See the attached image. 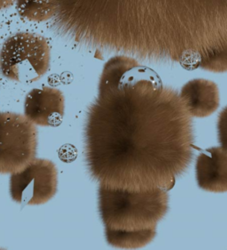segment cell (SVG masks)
Instances as JSON below:
<instances>
[{
    "label": "cell",
    "instance_id": "obj_1",
    "mask_svg": "<svg viewBox=\"0 0 227 250\" xmlns=\"http://www.w3.org/2000/svg\"><path fill=\"white\" fill-rule=\"evenodd\" d=\"M193 122L178 94L127 56L106 63L85 125V158L101 185L172 189L193 159Z\"/></svg>",
    "mask_w": 227,
    "mask_h": 250
},
{
    "label": "cell",
    "instance_id": "obj_2",
    "mask_svg": "<svg viewBox=\"0 0 227 250\" xmlns=\"http://www.w3.org/2000/svg\"><path fill=\"white\" fill-rule=\"evenodd\" d=\"M167 190H132L99 185V208L109 244L140 249L153 240L168 210Z\"/></svg>",
    "mask_w": 227,
    "mask_h": 250
},
{
    "label": "cell",
    "instance_id": "obj_3",
    "mask_svg": "<svg viewBox=\"0 0 227 250\" xmlns=\"http://www.w3.org/2000/svg\"><path fill=\"white\" fill-rule=\"evenodd\" d=\"M50 47L43 36L19 32L5 40L0 50V71L8 80L33 83L49 69Z\"/></svg>",
    "mask_w": 227,
    "mask_h": 250
},
{
    "label": "cell",
    "instance_id": "obj_4",
    "mask_svg": "<svg viewBox=\"0 0 227 250\" xmlns=\"http://www.w3.org/2000/svg\"><path fill=\"white\" fill-rule=\"evenodd\" d=\"M37 129L26 116L0 112V174L21 170L34 160Z\"/></svg>",
    "mask_w": 227,
    "mask_h": 250
},
{
    "label": "cell",
    "instance_id": "obj_5",
    "mask_svg": "<svg viewBox=\"0 0 227 250\" xmlns=\"http://www.w3.org/2000/svg\"><path fill=\"white\" fill-rule=\"evenodd\" d=\"M58 173L51 160L34 159L10 177V195L21 206L45 204L55 197Z\"/></svg>",
    "mask_w": 227,
    "mask_h": 250
},
{
    "label": "cell",
    "instance_id": "obj_6",
    "mask_svg": "<svg viewBox=\"0 0 227 250\" xmlns=\"http://www.w3.org/2000/svg\"><path fill=\"white\" fill-rule=\"evenodd\" d=\"M64 110V96L56 88H34L25 98V116L36 125L58 126L63 120Z\"/></svg>",
    "mask_w": 227,
    "mask_h": 250
},
{
    "label": "cell",
    "instance_id": "obj_7",
    "mask_svg": "<svg viewBox=\"0 0 227 250\" xmlns=\"http://www.w3.org/2000/svg\"><path fill=\"white\" fill-rule=\"evenodd\" d=\"M195 170L200 188L210 192H227V150L222 147L204 150L198 156Z\"/></svg>",
    "mask_w": 227,
    "mask_h": 250
},
{
    "label": "cell",
    "instance_id": "obj_8",
    "mask_svg": "<svg viewBox=\"0 0 227 250\" xmlns=\"http://www.w3.org/2000/svg\"><path fill=\"white\" fill-rule=\"evenodd\" d=\"M180 100L189 115L204 118L217 110L220 102L217 85L209 80H193L184 85Z\"/></svg>",
    "mask_w": 227,
    "mask_h": 250
},
{
    "label": "cell",
    "instance_id": "obj_9",
    "mask_svg": "<svg viewBox=\"0 0 227 250\" xmlns=\"http://www.w3.org/2000/svg\"><path fill=\"white\" fill-rule=\"evenodd\" d=\"M20 17L33 22L48 21L55 15L54 0H15Z\"/></svg>",
    "mask_w": 227,
    "mask_h": 250
},
{
    "label": "cell",
    "instance_id": "obj_10",
    "mask_svg": "<svg viewBox=\"0 0 227 250\" xmlns=\"http://www.w3.org/2000/svg\"><path fill=\"white\" fill-rule=\"evenodd\" d=\"M218 140L223 149L227 150V107L221 111L217 121Z\"/></svg>",
    "mask_w": 227,
    "mask_h": 250
},
{
    "label": "cell",
    "instance_id": "obj_11",
    "mask_svg": "<svg viewBox=\"0 0 227 250\" xmlns=\"http://www.w3.org/2000/svg\"><path fill=\"white\" fill-rule=\"evenodd\" d=\"M15 0H0V10L8 8L9 6L14 5Z\"/></svg>",
    "mask_w": 227,
    "mask_h": 250
}]
</instances>
